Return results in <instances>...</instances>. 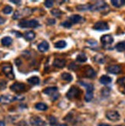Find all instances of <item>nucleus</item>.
Listing matches in <instances>:
<instances>
[{
    "instance_id": "nucleus-1",
    "label": "nucleus",
    "mask_w": 125,
    "mask_h": 126,
    "mask_svg": "<svg viewBox=\"0 0 125 126\" xmlns=\"http://www.w3.org/2000/svg\"><path fill=\"white\" fill-rule=\"evenodd\" d=\"M32 12L33 10L29 8H25L20 10H17L14 13L12 18L14 19H18V18H22L25 17H28L30 16V15H32Z\"/></svg>"
},
{
    "instance_id": "nucleus-2",
    "label": "nucleus",
    "mask_w": 125,
    "mask_h": 126,
    "mask_svg": "<svg viewBox=\"0 0 125 126\" xmlns=\"http://www.w3.org/2000/svg\"><path fill=\"white\" fill-rule=\"evenodd\" d=\"M19 26L20 28H35L39 26V23L37 20H22L19 23Z\"/></svg>"
},
{
    "instance_id": "nucleus-3",
    "label": "nucleus",
    "mask_w": 125,
    "mask_h": 126,
    "mask_svg": "<svg viewBox=\"0 0 125 126\" xmlns=\"http://www.w3.org/2000/svg\"><path fill=\"white\" fill-rule=\"evenodd\" d=\"M2 71L3 73L6 75V77H8L10 79H12L14 78V74H13V70H12V66L9 64L5 63L2 66Z\"/></svg>"
},
{
    "instance_id": "nucleus-4",
    "label": "nucleus",
    "mask_w": 125,
    "mask_h": 126,
    "mask_svg": "<svg viewBox=\"0 0 125 126\" xmlns=\"http://www.w3.org/2000/svg\"><path fill=\"white\" fill-rule=\"evenodd\" d=\"M106 117L108 120L112 122H117L120 119V114L117 111H108L106 112Z\"/></svg>"
},
{
    "instance_id": "nucleus-5",
    "label": "nucleus",
    "mask_w": 125,
    "mask_h": 126,
    "mask_svg": "<svg viewBox=\"0 0 125 126\" xmlns=\"http://www.w3.org/2000/svg\"><path fill=\"white\" fill-rule=\"evenodd\" d=\"M107 7V5L104 2L100 1V2H96L93 5H91V9L94 10V11H102V10L105 9Z\"/></svg>"
},
{
    "instance_id": "nucleus-6",
    "label": "nucleus",
    "mask_w": 125,
    "mask_h": 126,
    "mask_svg": "<svg viewBox=\"0 0 125 126\" xmlns=\"http://www.w3.org/2000/svg\"><path fill=\"white\" fill-rule=\"evenodd\" d=\"M80 91L77 88V87H71L70 90L68 91L67 94H66V96H67V98L69 99H74L75 97L78 95Z\"/></svg>"
},
{
    "instance_id": "nucleus-7",
    "label": "nucleus",
    "mask_w": 125,
    "mask_h": 126,
    "mask_svg": "<svg viewBox=\"0 0 125 126\" xmlns=\"http://www.w3.org/2000/svg\"><path fill=\"white\" fill-rule=\"evenodd\" d=\"M94 29H95V30H97V31H101V32L106 31L109 29V26L104 21H98L94 25Z\"/></svg>"
},
{
    "instance_id": "nucleus-8",
    "label": "nucleus",
    "mask_w": 125,
    "mask_h": 126,
    "mask_svg": "<svg viewBox=\"0 0 125 126\" xmlns=\"http://www.w3.org/2000/svg\"><path fill=\"white\" fill-rule=\"evenodd\" d=\"M10 89L16 93H20L22 92L25 90V86L23 83H15L14 84H12L10 87Z\"/></svg>"
},
{
    "instance_id": "nucleus-9",
    "label": "nucleus",
    "mask_w": 125,
    "mask_h": 126,
    "mask_svg": "<svg viewBox=\"0 0 125 126\" xmlns=\"http://www.w3.org/2000/svg\"><path fill=\"white\" fill-rule=\"evenodd\" d=\"M101 42L104 45H108V44H111L114 41V38L110 34H105L103 35L101 38Z\"/></svg>"
},
{
    "instance_id": "nucleus-10",
    "label": "nucleus",
    "mask_w": 125,
    "mask_h": 126,
    "mask_svg": "<svg viewBox=\"0 0 125 126\" xmlns=\"http://www.w3.org/2000/svg\"><path fill=\"white\" fill-rule=\"evenodd\" d=\"M30 122H31L32 125H35V126H44L45 125V122H44L42 119H41L39 117H37V116L32 117L31 118Z\"/></svg>"
},
{
    "instance_id": "nucleus-11",
    "label": "nucleus",
    "mask_w": 125,
    "mask_h": 126,
    "mask_svg": "<svg viewBox=\"0 0 125 126\" xmlns=\"http://www.w3.org/2000/svg\"><path fill=\"white\" fill-rule=\"evenodd\" d=\"M107 71L110 73H112V74H118L121 71V67L118 65L111 66H109V67L107 68Z\"/></svg>"
},
{
    "instance_id": "nucleus-12",
    "label": "nucleus",
    "mask_w": 125,
    "mask_h": 126,
    "mask_svg": "<svg viewBox=\"0 0 125 126\" xmlns=\"http://www.w3.org/2000/svg\"><path fill=\"white\" fill-rule=\"evenodd\" d=\"M53 66L57 68H63L65 66V61L63 60V59L57 58L53 62Z\"/></svg>"
},
{
    "instance_id": "nucleus-13",
    "label": "nucleus",
    "mask_w": 125,
    "mask_h": 126,
    "mask_svg": "<svg viewBox=\"0 0 125 126\" xmlns=\"http://www.w3.org/2000/svg\"><path fill=\"white\" fill-rule=\"evenodd\" d=\"M16 97H13V96L10 95H2L0 97V102L2 103H9L12 102L13 100H15Z\"/></svg>"
},
{
    "instance_id": "nucleus-14",
    "label": "nucleus",
    "mask_w": 125,
    "mask_h": 126,
    "mask_svg": "<svg viewBox=\"0 0 125 126\" xmlns=\"http://www.w3.org/2000/svg\"><path fill=\"white\" fill-rule=\"evenodd\" d=\"M49 48V44L47 41H42L41 44H39L38 49L41 52H45Z\"/></svg>"
},
{
    "instance_id": "nucleus-15",
    "label": "nucleus",
    "mask_w": 125,
    "mask_h": 126,
    "mask_svg": "<svg viewBox=\"0 0 125 126\" xmlns=\"http://www.w3.org/2000/svg\"><path fill=\"white\" fill-rule=\"evenodd\" d=\"M58 91V88L57 87H48L43 90V93L46 94V95H54L57 93Z\"/></svg>"
},
{
    "instance_id": "nucleus-16",
    "label": "nucleus",
    "mask_w": 125,
    "mask_h": 126,
    "mask_svg": "<svg viewBox=\"0 0 125 126\" xmlns=\"http://www.w3.org/2000/svg\"><path fill=\"white\" fill-rule=\"evenodd\" d=\"M111 78L107 76V75H104V76H102L101 78H100V82L102 84H104V85H107V84H109V83H111Z\"/></svg>"
},
{
    "instance_id": "nucleus-17",
    "label": "nucleus",
    "mask_w": 125,
    "mask_h": 126,
    "mask_svg": "<svg viewBox=\"0 0 125 126\" xmlns=\"http://www.w3.org/2000/svg\"><path fill=\"white\" fill-rule=\"evenodd\" d=\"M82 18L81 16H79V15H73V16H71L70 17V21H71V23H78V22H80L81 21H82Z\"/></svg>"
},
{
    "instance_id": "nucleus-18",
    "label": "nucleus",
    "mask_w": 125,
    "mask_h": 126,
    "mask_svg": "<svg viewBox=\"0 0 125 126\" xmlns=\"http://www.w3.org/2000/svg\"><path fill=\"white\" fill-rule=\"evenodd\" d=\"M39 82H40V80L38 77H32L28 79V83L32 85H38Z\"/></svg>"
},
{
    "instance_id": "nucleus-19",
    "label": "nucleus",
    "mask_w": 125,
    "mask_h": 126,
    "mask_svg": "<svg viewBox=\"0 0 125 126\" xmlns=\"http://www.w3.org/2000/svg\"><path fill=\"white\" fill-rule=\"evenodd\" d=\"M2 45L4 46H9L12 44V39L10 38V37H5V38H3L1 41Z\"/></svg>"
},
{
    "instance_id": "nucleus-20",
    "label": "nucleus",
    "mask_w": 125,
    "mask_h": 126,
    "mask_svg": "<svg viewBox=\"0 0 125 126\" xmlns=\"http://www.w3.org/2000/svg\"><path fill=\"white\" fill-rule=\"evenodd\" d=\"M24 37L27 41H32L35 38V34L33 32H27L25 33Z\"/></svg>"
},
{
    "instance_id": "nucleus-21",
    "label": "nucleus",
    "mask_w": 125,
    "mask_h": 126,
    "mask_svg": "<svg viewBox=\"0 0 125 126\" xmlns=\"http://www.w3.org/2000/svg\"><path fill=\"white\" fill-rule=\"evenodd\" d=\"M62 78L64 81H66V82H71L72 79H73L72 76L68 73H63L62 74Z\"/></svg>"
},
{
    "instance_id": "nucleus-22",
    "label": "nucleus",
    "mask_w": 125,
    "mask_h": 126,
    "mask_svg": "<svg viewBox=\"0 0 125 126\" xmlns=\"http://www.w3.org/2000/svg\"><path fill=\"white\" fill-rule=\"evenodd\" d=\"M66 45H67V44H66V42L64 41H59L55 44V47L58 49L64 48L66 47Z\"/></svg>"
},
{
    "instance_id": "nucleus-23",
    "label": "nucleus",
    "mask_w": 125,
    "mask_h": 126,
    "mask_svg": "<svg viewBox=\"0 0 125 126\" xmlns=\"http://www.w3.org/2000/svg\"><path fill=\"white\" fill-rule=\"evenodd\" d=\"M93 90H87L86 95H85V101L86 102H91L93 99Z\"/></svg>"
},
{
    "instance_id": "nucleus-24",
    "label": "nucleus",
    "mask_w": 125,
    "mask_h": 126,
    "mask_svg": "<svg viewBox=\"0 0 125 126\" xmlns=\"http://www.w3.org/2000/svg\"><path fill=\"white\" fill-rule=\"evenodd\" d=\"M115 48L117 51L119 52H122V51L125 50V42H120L115 46Z\"/></svg>"
},
{
    "instance_id": "nucleus-25",
    "label": "nucleus",
    "mask_w": 125,
    "mask_h": 126,
    "mask_svg": "<svg viewBox=\"0 0 125 126\" xmlns=\"http://www.w3.org/2000/svg\"><path fill=\"white\" fill-rule=\"evenodd\" d=\"M111 3L114 6L117 7V8H120V7H121L124 4V0H112Z\"/></svg>"
},
{
    "instance_id": "nucleus-26",
    "label": "nucleus",
    "mask_w": 125,
    "mask_h": 126,
    "mask_svg": "<svg viewBox=\"0 0 125 126\" xmlns=\"http://www.w3.org/2000/svg\"><path fill=\"white\" fill-rule=\"evenodd\" d=\"M95 75H96V73H95L94 70L89 67L87 70H86V77H89V78H92V77H94Z\"/></svg>"
},
{
    "instance_id": "nucleus-27",
    "label": "nucleus",
    "mask_w": 125,
    "mask_h": 126,
    "mask_svg": "<svg viewBox=\"0 0 125 126\" xmlns=\"http://www.w3.org/2000/svg\"><path fill=\"white\" fill-rule=\"evenodd\" d=\"M35 109H38V110H40V111H45L47 109H48V106L45 104V103H37V104L35 105Z\"/></svg>"
},
{
    "instance_id": "nucleus-28",
    "label": "nucleus",
    "mask_w": 125,
    "mask_h": 126,
    "mask_svg": "<svg viewBox=\"0 0 125 126\" xmlns=\"http://www.w3.org/2000/svg\"><path fill=\"white\" fill-rule=\"evenodd\" d=\"M77 61H78L79 63H84L85 61H87V57L85 54H78L77 56V58H76Z\"/></svg>"
},
{
    "instance_id": "nucleus-29",
    "label": "nucleus",
    "mask_w": 125,
    "mask_h": 126,
    "mask_svg": "<svg viewBox=\"0 0 125 126\" xmlns=\"http://www.w3.org/2000/svg\"><path fill=\"white\" fill-rule=\"evenodd\" d=\"M51 14H52L54 16H56V17L61 16L62 15V11H61V10H59V9H53V10L51 11Z\"/></svg>"
},
{
    "instance_id": "nucleus-30",
    "label": "nucleus",
    "mask_w": 125,
    "mask_h": 126,
    "mask_svg": "<svg viewBox=\"0 0 125 126\" xmlns=\"http://www.w3.org/2000/svg\"><path fill=\"white\" fill-rule=\"evenodd\" d=\"M2 12L5 15H9V14H10L12 12V8L11 6H9V5H7V6H5V8L3 9Z\"/></svg>"
},
{
    "instance_id": "nucleus-31",
    "label": "nucleus",
    "mask_w": 125,
    "mask_h": 126,
    "mask_svg": "<svg viewBox=\"0 0 125 126\" xmlns=\"http://www.w3.org/2000/svg\"><path fill=\"white\" fill-rule=\"evenodd\" d=\"M77 9H78L80 11L91 9V5H79V6L77 7Z\"/></svg>"
},
{
    "instance_id": "nucleus-32",
    "label": "nucleus",
    "mask_w": 125,
    "mask_h": 126,
    "mask_svg": "<svg viewBox=\"0 0 125 126\" xmlns=\"http://www.w3.org/2000/svg\"><path fill=\"white\" fill-rule=\"evenodd\" d=\"M54 5V2L51 1V0H47V1L45 2V5L47 8H51V7H52Z\"/></svg>"
},
{
    "instance_id": "nucleus-33",
    "label": "nucleus",
    "mask_w": 125,
    "mask_h": 126,
    "mask_svg": "<svg viewBox=\"0 0 125 126\" xmlns=\"http://www.w3.org/2000/svg\"><path fill=\"white\" fill-rule=\"evenodd\" d=\"M62 25L63 27H65V28H70V27H71L72 24L69 21H64V22H63V23H62Z\"/></svg>"
},
{
    "instance_id": "nucleus-34",
    "label": "nucleus",
    "mask_w": 125,
    "mask_h": 126,
    "mask_svg": "<svg viewBox=\"0 0 125 126\" xmlns=\"http://www.w3.org/2000/svg\"><path fill=\"white\" fill-rule=\"evenodd\" d=\"M117 83H119L122 86H125V77L119 79L118 80H117Z\"/></svg>"
},
{
    "instance_id": "nucleus-35",
    "label": "nucleus",
    "mask_w": 125,
    "mask_h": 126,
    "mask_svg": "<svg viewBox=\"0 0 125 126\" xmlns=\"http://www.w3.org/2000/svg\"><path fill=\"white\" fill-rule=\"evenodd\" d=\"M48 25H54L55 23V19H48Z\"/></svg>"
},
{
    "instance_id": "nucleus-36",
    "label": "nucleus",
    "mask_w": 125,
    "mask_h": 126,
    "mask_svg": "<svg viewBox=\"0 0 125 126\" xmlns=\"http://www.w3.org/2000/svg\"><path fill=\"white\" fill-rule=\"evenodd\" d=\"M5 22V19L3 18H2V17H0V25L4 24Z\"/></svg>"
},
{
    "instance_id": "nucleus-37",
    "label": "nucleus",
    "mask_w": 125,
    "mask_h": 126,
    "mask_svg": "<svg viewBox=\"0 0 125 126\" xmlns=\"http://www.w3.org/2000/svg\"><path fill=\"white\" fill-rule=\"evenodd\" d=\"M0 126H5V124L4 122H2V121H0Z\"/></svg>"
},
{
    "instance_id": "nucleus-38",
    "label": "nucleus",
    "mask_w": 125,
    "mask_h": 126,
    "mask_svg": "<svg viewBox=\"0 0 125 126\" xmlns=\"http://www.w3.org/2000/svg\"><path fill=\"white\" fill-rule=\"evenodd\" d=\"M98 126H110V125H107V124H100Z\"/></svg>"
},
{
    "instance_id": "nucleus-39",
    "label": "nucleus",
    "mask_w": 125,
    "mask_h": 126,
    "mask_svg": "<svg viewBox=\"0 0 125 126\" xmlns=\"http://www.w3.org/2000/svg\"><path fill=\"white\" fill-rule=\"evenodd\" d=\"M12 2L15 3V4H17V3H20V1H11Z\"/></svg>"
},
{
    "instance_id": "nucleus-40",
    "label": "nucleus",
    "mask_w": 125,
    "mask_h": 126,
    "mask_svg": "<svg viewBox=\"0 0 125 126\" xmlns=\"http://www.w3.org/2000/svg\"><path fill=\"white\" fill-rule=\"evenodd\" d=\"M124 93H125V86H124Z\"/></svg>"
},
{
    "instance_id": "nucleus-41",
    "label": "nucleus",
    "mask_w": 125,
    "mask_h": 126,
    "mask_svg": "<svg viewBox=\"0 0 125 126\" xmlns=\"http://www.w3.org/2000/svg\"><path fill=\"white\" fill-rule=\"evenodd\" d=\"M117 126H121V125H117Z\"/></svg>"
},
{
    "instance_id": "nucleus-42",
    "label": "nucleus",
    "mask_w": 125,
    "mask_h": 126,
    "mask_svg": "<svg viewBox=\"0 0 125 126\" xmlns=\"http://www.w3.org/2000/svg\"><path fill=\"white\" fill-rule=\"evenodd\" d=\"M124 3H125V1H124Z\"/></svg>"
}]
</instances>
